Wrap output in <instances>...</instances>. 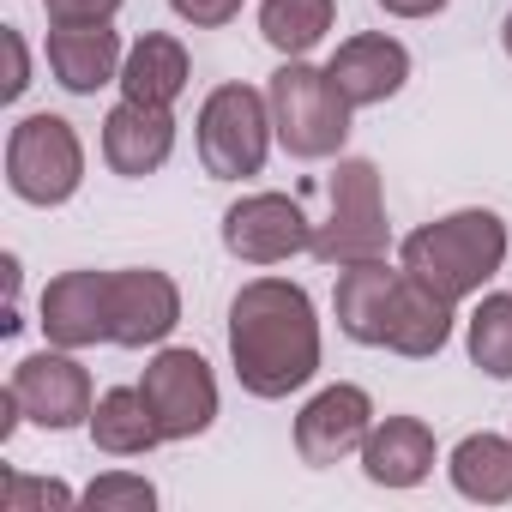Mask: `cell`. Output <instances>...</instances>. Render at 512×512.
<instances>
[{
	"label": "cell",
	"instance_id": "obj_1",
	"mask_svg": "<svg viewBox=\"0 0 512 512\" xmlns=\"http://www.w3.org/2000/svg\"><path fill=\"white\" fill-rule=\"evenodd\" d=\"M229 362L241 392L290 398L320 374V314L290 278H253L229 302Z\"/></svg>",
	"mask_w": 512,
	"mask_h": 512
},
{
	"label": "cell",
	"instance_id": "obj_2",
	"mask_svg": "<svg viewBox=\"0 0 512 512\" xmlns=\"http://www.w3.org/2000/svg\"><path fill=\"white\" fill-rule=\"evenodd\" d=\"M398 266L410 278H422L428 290H440L446 302H464L506 266V223L488 205L446 211V217H434V223L404 235Z\"/></svg>",
	"mask_w": 512,
	"mask_h": 512
},
{
	"label": "cell",
	"instance_id": "obj_3",
	"mask_svg": "<svg viewBox=\"0 0 512 512\" xmlns=\"http://www.w3.org/2000/svg\"><path fill=\"white\" fill-rule=\"evenodd\" d=\"M386 199H380V169L368 157H338V169L326 175V217L314 223V260L320 266H362V260H386Z\"/></svg>",
	"mask_w": 512,
	"mask_h": 512
},
{
	"label": "cell",
	"instance_id": "obj_4",
	"mask_svg": "<svg viewBox=\"0 0 512 512\" xmlns=\"http://www.w3.org/2000/svg\"><path fill=\"white\" fill-rule=\"evenodd\" d=\"M272 97V121H278V145L302 163H320V157H338L344 139H350V97L338 91V79L326 67H308V61H284L266 85Z\"/></svg>",
	"mask_w": 512,
	"mask_h": 512
},
{
	"label": "cell",
	"instance_id": "obj_5",
	"mask_svg": "<svg viewBox=\"0 0 512 512\" xmlns=\"http://www.w3.org/2000/svg\"><path fill=\"white\" fill-rule=\"evenodd\" d=\"M278 121H272V97L253 85H217L199 103V163L217 181H247L260 175L272 157Z\"/></svg>",
	"mask_w": 512,
	"mask_h": 512
},
{
	"label": "cell",
	"instance_id": "obj_6",
	"mask_svg": "<svg viewBox=\"0 0 512 512\" xmlns=\"http://www.w3.org/2000/svg\"><path fill=\"white\" fill-rule=\"evenodd\" d=\"M7 187L25 205H67L85 187V139L67 115H25L7 133Z\"/></svg>",
	"mask_w": 512,
	"mask_h": 512
},
{
	"label": "cell",
	"instance_id": "obj_7",
	"mask_svg": "<svg viewBox=\"0 0 512 512\" xmlns=\"http://www.w3.org/2000/svg\"><path fill=\"white\" fill-rule=\"evenodd\" d=\"M223 247L241 266H284L296 253H314V217L290 193H241L223 211Z\"/></svg>",
	"mask_w": 512,
	"mask_h": 512
},
{
	"label": "cell",
	"instance_id": "obj_8",
	"mask_svg": "<svg viewBox=\"0 0 512 512\" xmlns=\"http://www.w3.org/2000/svg\"><path fill=\"white\" fill-rule=\"evenodd\" d=\"M163 440H199L211 422H217V380H211V362L199 350H157L145 362V380H139Z\"/></svg>",
	"mask_w": 512,
	"mask_h": 512
},
{
	"label": "cell",
	"instance_id": "obj_9",
	"mask_svg": "<svg viewBox=\"0 0 512 512\" xmlns=\"http://www.w3.org/2000/svg\"><path fill=\"white\" fill-rule=\"evenodd\" d=\"M7 386H13V392H19V404H25V422H37V428H49V434L91 428V410H97L91 368H85L73 350H61V344H49V350L25 356V362L13 368V380H7Z\"/></svg>",
	"mask_w": 512,
	"mask_h": 512
},
{
	"label": "cell",
	"instance_id": "obj_10",
	"mask_svg": "<svg viewBox=\"0 0 512 512\" xmlns=\"http://www.w3.org/2000/svg\"><path fill=\"white\" fill-rule=\"evenodd\" d=\"M175 326H181V290L169 272L157 266L109 272V344L145 350V344H163Z\"/></svg>",
	"mask_w": 512,
	"mask_h": 512
},
{
	"label": "cell",
	"instance_id": "obj_11",
	"mask_svg": "<svg viewBox=\"0 0 512 512\" xmlns=\"http://www.w3.org/2000/svg\"><path fill=\"white\" fill-rule=\"evenodd\" d=\"M368 434H374V398L350 380L320 386L296 416V452H302V464H320V470L356 458Z\"/></svg>",
	"mask_w": 512,
	"mask_h": 512
},
{
	"label": "cell",
	"instance_id": "obj_12",
	"mask_svg": "<svg viewBox=\"0 0 512 512\" xmlns=\"http://www.w3.org/2000/svg\"><path fill=\"white\" fill-rule=\"evenodd\" d=\"M37 314H43L37 320L43 338L61 344V350L109 344V272H61V278H49Z\"/></svg>",
	"mask_w": 512,
	"mask_h": 512
},
{
	"label": "cell",
	"instance_id": "obj_13",
	"mask_svg": "<svg viewBox=\"0 0 512 512\" xmlns=\"http://www.w3.org/2000/svg\"><path fill=\"white\" fill-rule=\"evenodd\" d=\"M175 157V109H157V103H133L121 97L103 121V163L127 181H145L157 175L163 163Z\"/></svg>",
	"mask_w": 512,
	"mask_h": 512
},
{
	"label": "cell",
	"instance_id": "obj_14",
	"mask_svg": "<svg viewBox=\"0 0 512 512\" xmlns=\"http://www.w3.org/2000/svg\"><path fill=\"white\" fill-rule=\"evenodd\" d=\"M326 73L338 79V91L350 97V109H374V103H392L404 91L410 49L398 37H386V31H362V37L338 43V55H332Z\"/></svg>",
	"mask_w": 512,
	"mask_h": 512
},
{
	"label": "cell",
	"instance_id": "obj_15",
	"mask_svg": "<svg viewBox=\"0 0 512 512\" xmlns=\"http://www.w3.org/2000/svg\"><path fill=\"white\" fill-rule=\"evenodd\" d=\"M121 31L115 19L109 25H55L49 31V73L73 91V97H97L103 85L121 79Z\"/></svg>",
	"mask_w": 512,
	"mask_h": 512
},
{
	"label": "cell",
	"instance_id": "obj_16",
	"mask_svg": "<svg viewBox=\"0 0 512 512\" xmlns=\"http://www.w3.org/2000/svg\"><path fill=\"white\" fill-rule=\"evenodd\" d=\"M452 314L458 302H446L440 290H428L422 278L398 272V290H392V314H386V344L392 356H410V362H428L452 344Z\"/></svg>",
	"mask_w": 512,
	"mask_h": 512
},
{
	"label": "cell",
	"instance_id": "obj_17",
	"mask_svg": "<svg viewBox=\"0 0 512 512\" xmlns=\"http://www.w3.org/2000/svg\"><path fill=\"white\" fill-rule=\"evenodd\" d=\"M356 458L374 488H416L434 470V428L422 416H386V422H374V434L362 440Z\"/></svg>",
	"mask_w": 512,
	"mask_h": 512
},
{
	"label": "cell",
	"instance_id": "obj_18",
	"mask_svg": "<svg viewBox=\"0 0 512 512\" xmlns=\"http://www.w3.org/2000/svg\"><path fill=\"white\" fill-rule=\"evenodd\" d=\"M398 272H404V266H398ZM398 272H392L386 260H362V266H344V272H338L332 314H338V332H344L350 344H368V350L386 344V314H392Z\"/></svg>",
	"mask_w": 512,
	"mask_h": 512
},
{
	"label": "cell",
	"instance_id": "obj_19",
	"mask_svg": "<svg viewBox=\"0 0 512 512\" xmlns=\"http://www.w3.org/2000/svg\"><path fill=\"white\" fill-rule=\"evenodd\" d=\"M193 79V61L181 49V37L169 31H145L139 43H127V61H121V97L133 103H157V109H175V97L187 91Z\"/></svg>",
	"mask_w": 512,
	"mask_h": 512
},
{
	"label": "cell",
	"instance_id": "obj_20",
	"mask_svg": "<svg viewBox=\"0 0 512 512\" xmlns=\"http://www.w3.org/2000/svg\"><path fill=\"white\" fill-rule=\"evenodd\" d=\"M446 476L464 500L476 506H506L512 500V434H464L446 458Z\"/></svg>",
	"mask_w": 512,
	"mask_h": 512
},
{
	"label": "cell",
	"instance_id": "obj_21",
	"mask_svg": "<svg viewBox=\"0 0 512 512\" xmlns=\"http://www.w3.org/2000/svg\"><path fill=\"white\" fill-rule=\"evenodd\" d=\"M91 440L109 458H145L151 446H163V428H157L139 386H109L91 410Z\"/></svg>",
	"mask_w": 512,
	"mask_h": 512
},
{
	"label": "cell",
	"instance_id": "obj_22",
	"mask_svg": "<svg viewBox=\"0 0 512 512\" xmlns=\"http://www.w3.org/2000/svg\"><path fill=\"white\" fill-rule=\"evenodd\" d=\"M338 19V0H260V37L284 61H308Z\"/></svg>",
	"mask_w": 512,
	"mask_h": 512
},
{
	"label": "cell",
	"instance_id": "obj_23",
	"mask_svg": "<svg viewBox=\"0 0 512 512\" xmlns=\"http://www.w3.org/2000/svg\"><path fill=\"white\" fill-rule=\"evenodd\" d=\"M464 350L488 380H512V296L506 290L476 302V314L464 326Z\"/></svg>",
	"mask_w": 512,
	"mask_h": 512
},
{
	"label": "cell",
	"instance_id": "obj_24",
	"mask_svg": "<svg viewBox=\"0 0 512 512\" xmlns=\"http://www.w3.org/2000/svg\"><path fill=\"white\" fill-rule=\"evenodd\" d=\"M79 494L55 476H25V470H7L0 476V512H73Z\"/></svg>",
	"mask_w": 512,
	"mask_h": 512
},
{
	"label": "cell",
	"instance_id": "obj_25",
	"mask_svg": "<svg viewBox=\"0 0 512 512\" xmlns=\"http://www.w3.org/2000/svg\"><path fill=\"white\" fill-rule=\"evenodd\" d=\"M79 506H91V512H151L157 506V488L145 476H133V470H109V476H97L79 494Z\"/></svg>",
	"mask_w": 512,
	"mask_h": 512
},
{
	"label": "cell",
	"instance_id": "obj_26",
	"mask_svg": "<svg viewBox=\"0 0 512 512\" xmlns=\"http://www.w3.org/2000/svg\"><path fill=\"white\" fill-rule=\"evenodd\" d=\"M241 7H247V0H169V13L187 19L193 31H217V25L241 19Z\"/></svg>",
	"mask_w": 512,
	"mask_h": 512
},
{
	"label": "cell",
	"instance_id": "obj_27",
	"mask_svg": "<svg viewBox=\"0 0 512 512\" xmlns=\"http://www.w3.org/2000/svg\"><path fill=\"white\" fill-rule=\"evenodd\" d=\"M49 25H109L121 13V0H43Z\"/></svg>",
	"mask_w": 512,
	"mask_h": 512
},
{
	"label": "cell",
	"instance_id": "obj_28",
	"mask_svg": "<svg viewBox=\"0 0 512 512\" xmlns=\"http://www.w3.org/2000/svg\"><path fill=\"white\" fill-rule=\"evenodd\" d=\"M0 43H7V85H0V97L19 103V97H25V85H31V55H25V37H19L13 25L0 31Z\"/></svg>",
	"mask_w": 512,
	"mask_h": 512
},
{
	"label": "cell",
	"instance_id": "obj_29",
	"mask_svg": "<svg viewBox=\"0 0 512 512\" xmlns=\"http://www.w3.org/2000/svg\"><path fill=\"white\" fill-rule=\"evenodd\" d=\"M380 13H392V19H434V13H446V0H380Z\"/></svg>",
	"mask_w": 512,
	"mask_h": 512
},
{
	"label": "cell",
	"instance_id": "obj_30",
	"mask_svg": "<svg viewBox=\"0 0 512 512\" xmlns=\"http://www.w3.org/2000/svg\"><path fill=\"white\" fill-rule=\"evenodd\" d=\"M500 43H506V55H512V13H506V25H500Z\"/></svg>",
	"mask_w": 512,
	"mask_h": 512
}]
</instances>
